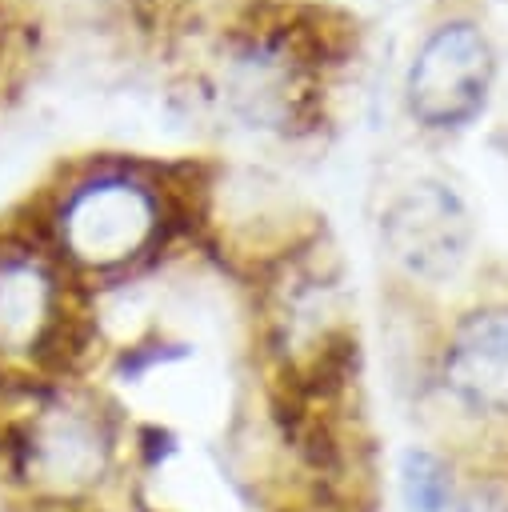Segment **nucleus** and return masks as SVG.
Wrapping results in <instances>:
<instances>
[{
	"label": "nucleus",
	"instance_id": "1",
	"mask_svg": "<svg viewBox=\"0 0 508 512\" xmlns=\"http://www.w3.org/2000/svg\"><path fill=\"white\" fill-rule=\"evenodd\" d=\"M120 472L116 416L80 388H44L0 428V480L40 512L100 500Z\"/></svg>",
	"mask_w": 508,
	"mask_h": 512
},
{
	"label": "nucleus",
	"instance_id": "2",
	"mask_svg": "<svg viewBox=\"0 0 508 512\" xmlns=\"http://www.w3.org/2000/svg\"><path fill=\"white\" fill-rule=\"evenodd\" d=\"M160 236V200L132 176L76 184L56 208L60 256L84 272H116L140 260Z\"/></svg>",
	"mask_w": 508,
	"mask_h": 512
},
{
	"label": "nucleus",
	"instance_id": "3",
	"mask_svg": "<svg viewBox=\"0 0 508 512\" xmlns=\"http://www.w3.org/2000/svg\"><path fill=\"white\" fill-rule=\"evenodd\" d=\"M72 312L64 280L36 248H0V364L8 368H56L64 364V340Z\"/></svg>",
	"mask_w": 508,
	"mask_h": 512
},
{
	"label": "nucleus",
	"instance_id": "4",
	"mask_svg": "<svg viewBox=\"0 0 508 512\" xmlns=\"http://www.w3.org/2000/svg\"><path fill=\"white\" fill-rule=\"evenodd\" d=\"M492 68V44L476 24H440L408 68V112L424 128H464L488 100Z\"/></svg>",
	"mask_w": 508,
	"mask_h": 512
},
{
	"label": "nucleus",
	"instance_id": "5",
	"mask_svg": "<svg viewBox=\"0 0 508 512\" xmlns=\"http://www.w3.org/2000/svg\"><path fill=\"white\" fill-rule=\"evenodd\" d=\"M380 240L404 276L424 284H444L468 260L472 216L448 184L416 180L384 208Z\"/></svg>",
	"mask_w": 508,
	"mask_h": 512
},
{
	"label": "nucleus",
	"instance_id": "6",
	"mask_svg": "<svg viewBox=\"0 0 508 512\" xmlns=\"http://www.w3.org/2000/svg\"><path fill=\"white\" fill-rule=\"evenodd\" d=\"M444 396L480 420H508V304H480L456 320L440 352Z\"/></svg>",
	"mask_w": 508,
	"mask_h": 512
},
{
	"label": "nucleus",
	"instance_id": "7",
	"mask_svg": "<svg viewBox=\"0 0 508 512\" xmlns=\"http://www.w3.org/2000/svg\"><path fill=\"white\" fill-rule=\"evenodd\" d=\"M292 88H296L292 64L272 44H252V48H244L232 60L228 96L256 124H280V120H288V112H292Z\"/></svg>",
	"mask_w": 508,
	"mask_h": 512
},
{
	"label": "nucleus",
	"instance_id": "8",
	"mask_svg": "<svg viewBox=\"0 0 508 512\" xmlns=\"http://www.w3.org/2000/svg\"><path fill=\"white\" fill-rule=\"evenodd\" d=\"M396 488L404 512H452L460 496V476L444 452L428 444H412L400 452Z\"/></svg>",
	"mask_w": 508,
	"mask_h": 512
},
{
	"label": "nucleus",
	"instance_id": "9",
	"mask_svg": "<svg viewBox=\"0 0 508 512\" xmlns=\"http://www.w3.org/2000/svg\"><path fill=\"white\" fill-rule=\"evenodd\" d=\"M452 512H508V476H468Z\"/></svg>",
	"mask_w": 508,
	"mask_h": 512
}]
</instances>
